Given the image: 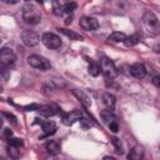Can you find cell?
<instances>
[{"label": "cell", "mask_w": 160, "mask_h": 160, "mask_svg": "<svg viewBox=\"0 0 160 160\" xmlns=\"http://www.w3.org/2000/svg\"><path fill=\"white\" fill-rule=\"evenodd\" d=\"M56 108H54V106H50V105H44V106H40L39 108V112H40V115H42V116H45V118H50V116H54L55 114H56Z\"/></svg>", "instance_id": "5bb4252c"}, {"label": "cell", "mask_w": 160, "mask_h": 160, "mask_svg": "<svg viewBox=\"0 0 160 160\" xmlns=\"http://www.w3.org/2000/svg\"><path fill=\"white\" fill-rule=\"evenodd\" d=\"M16 60V56L14 54V51L10 48H1L0 49V62L4 66H9L11 64H14Z\"/></svg>", "instance_id": "52a82bcc"}, {"label": "cell", "mask_w": 160, "mask_h": 160, "mask_svg": "<svg viewBox=\"0 0 160 160\" xmlns=\"http://www.w3.org/2000/svg\"><path fill=\"white\" fill-rule=\"evenodd\" d=\"M101 100H102V104L108 108V109H114L115 108V104H116V99L112 94L110 92H104L101 95Z\"/></svg>", "instance_id": "7c38bea8"}, {"label": "cell", "mask_w": 160, "mask_h": 160, "mask_svg": "<svg viewBox=\"0 0 160 160\" xmlns=\"http://www.w3.org/2000/svg\"><path fill=\"white\" fill-rule=\"evenodd\" d=\"M45 149L46 151L50 154V155H58L60 152V144L55 140H49L46 144H45Z\"/></svg>", "instance_id": "4fadbf2b"}, {"label": "cell", "mask_w": 160, "mask_h": 160, "mask_svg": "<svg viewBox=\"0 0 160 160\" xmlns=\"http://www.w3.org/2000/svg\"><path fill=\"white\" fill-rule=\"evenodd\" d=\"M39 108H40V105H38V104H31V105H28V106H25V109H26L28 111H34V110H39Z\"/></svg>", "instance_id": "4316f807"}, {"label": "cell", "mask_w": 160, "mask_h": 160, "mask_svg": "<svg viewBox=\"0 0 160 160\" xmlns=\"http://www.w3.org/2000/svg\"><path fill=\"white\" fill-rule=\"evenodd\" d=\"M62 9H64L65 12H72V11L76 9V4H75L74 1H70V2H68Z\"/></svg>", "instance_id": "cb8c5ba5"}, {"label": "cell", "mask_w": 160, "mask_h": 160, "mask_svg": "<svg viewBox=\"0 0 160 160\" xmlns=\"http://www.w3.org/2000/svg\"><path fill=\"white\" fill-rule=\"evenodd\" d=\"M68 1H71V0H68Z\"/></svg>", "instance_id": "e575fe53"}, {"label": "cell", "mask_w": 160, "mask_h": 160, "mask_svg": "<svg viewBox=\"0 0 160 160\" xmlns=\"http://www.w3.org/2000/svg\"><path fill=\"white\" fill-rule=\"evenodd\" d=\"M1 126H2V119L0 118V129H1Z\"/></svg>", "instance_id": "d6a6232c"}, {"label": "cell", "mask_w": 160, "mask_h": 160, "mask_svg": "<svg viewBox=\"0 0 160 160\" xmlns=\"http://www.w3.org/2000/svg\"><path fill=\"white\" fill-rule=\"evenodd\" d=\"M144 154H142V150L138 146H135L132 150H130V152L128 154V159L129 160H140L142 159Z\"/></svg>", "instance_id": "ac0fdd59"}, {"label": "cell", "mask_w": 160, "mask_h": 160, "mask_svg": "<svg viewBox=\"0 0 160 160\" xmlns=\"http://www.w3.org/2000/svg\"><path fill=\"white\" fill-rule=\"evenodd\" d=\"M9 144L11 145V146H15V148H21L22 145H24V142H22V140L21 139H19V138H9Z\"/></svg>", "instance_id": "7402d4cb"}, {"label": "cell", "mask_w": 160, "mask_h": 160, "mask_svg": "<svg viewBox=\"0 0 160 160\" xmlns=\"http://www.w3.org/2000/svg\"><path fill=\"white\" fill-rule=\"evenodd\" d=\"M41 41L48 49H59L61 46L60 38L54 32H44L41 36Z\"/></svg>", "instance_id": "5b68a950"}, {"label": "cell", "mask_w": 160, "mask_h": 160, "mask_svg": "<svg viewBox=\"0 0 160 160\" xmlns=\"http://www.w3.org/2000/svg\"><path fill=\"white\" fill-rule=\"evenodd\" d=\"M2 2H5V4H16V2H19V0H1Z\"/></svg>", "instance_id": "4dcf8cb0"}, {"label": "cell", "mask_w": 160, "mask_h": 160, "mask_svg": "<svg viewBox=\"0 0 160 160\" xmlns=\"http://www.w3.org/2000/svg\"><path fill=\"white\" fill-rule=\"evenodd\" d=\"M124 42H125V45L126 46H134V45H136L138 42H139V36L138 35H131V36H126L125 38V40H124Z\"/></svg>", "instance_id": "44dd1931"}, {"label": "cell", "mask_w": 160, "mask_h": 160, "mask_svg": "<svg viewBox=\"0 0 160 160\" xmlns=\"http://www.w3.org/2000/svg\"><path fill=\"white\" fill-rule=\"evenodd\" d=\"M66 24H71V18H69V19H66V21H65Z\"/></svg>", "instance_id": "1f68e13d"}, {"label": "cell", "mask_w": 160, "mask_h": 160, "mask_svg": "<svg viewBox=\"0 0 160 160\" xmlns=\"http://www.w3.org/2000/svg\"><path fill=\"white\" fill-rule=\"evenodd\" d=\"M0 91H1V85H0Z\"/></svg>", "instance_id": "836d02e7"}, {"label": "cell", "mask_w": 160, "mask_h": 160, "mask_svg": "<svg viewBox=\"0 0 160 160\" xmlns=\"http://www.w3.org/2000/svg\"><path fill=\"white\" fill-rule=\"evenodd\" d=\"M130 74L136 79H142L146 75V68L141 62H135L130 66Z\"/></svg>", "instance_id": "30bf717a"}, {"label": "cell", "mask_w": 160, "mask_h": 160, "mask_svg": "<svg viewBox=\"0 0 160 160\" xmlns=\"http://www.w3.org/2000/svg\"><path fill=\"white\" fill-rule=\"evenodd\" d=\"M125 38H126V35H125L124 32L114 31L112 34H110V35H109L108 40H109V41H112V42H122V41L125 40Z\"/></svg>", "instance_id": "d6986e66"}, {"label": "cell", "mask_w": 160, "mask_h": 160, "mask_svg": "<svg viewBox=\"0 0 160 160\" xmlns=\"http://www.w3.org/2000/svg\"><path fill=\"white\" fill-rule=\"evenodd\" d=\"M61 34H64L65 36H68L70 40H82V36L72 30H69V29H58Z\"/></svg>", "instance_id": "e0dca14e"}, {"label": "cell", "mask_w": 160, "mask_h": 160, "mask_svg": "<svg viewBox=\"0 0 160 160\" xmlns=\"http://www.w3.org/2000/svg\"><path fill=\"white\" fill-rule=\"evenodd\" d=\"M0 41H1V39H0Z\"/></svg>", "instance_id": "d590c367"}, {"label": "cell", "mask_w": 160, "mask_h": 160, "mask_svg": "<svg viewBox=\"0 0 160 160\" xmlns=\"http://www.w3.org/2000/svg\"><path fill=\"white\" fill-rule=\"evenodd\" d=\"M81 118V111L80 110H72L70 112H62V124L65 125H72L75 121L80 120Z\"/></svg>", "instance_id": "9c48e42d"}, {"label": "cell", "mask_w": 160, "mask_h": 160, "mask_svg": "<svg viewBox=\"0 0 160 160\" xmlns=\"http://www.w3.org/2000/svg\"><path fill=\"white\" fill-rule=\"evenodd\" d=\"M21 41L24 42V45H26L28 48H32V46H36L40 41V38L39 35L32 31V30H24L21 32Z\"/></svg>", "instance_id": "8992f818"}, {"label": "cell", "mask_w": 160, "mask_h": 160, "mask_svg": "<svg viewBox=\"0 0 160 160\" xmlns=\"http://www.w3.org/2000/svg\"><path fill=\"white\" fill-rule=\"evenodd\" d=\"M89 74L91 76H98L100 74V66H99L98 62L90 61V64H89Z\"/></svg>", "instance_id": "ffe728a7"}, {"label": "cell", "mask_w": 160, "mask_h": 160, "mask_svg": "<svg viewBox=\"0 0 160 160\" xmlns=\"http://www.w3.org/2000/svg\"><path fill=\"white\" fill-rule=\"evenodd\" d=\"M72 94L79 99V101H80L85 108H90V106H91V99H90V96H89L86 92H84L82 90L74 89V90H72Z\"/></svg>", "instance_id": "8fae6325"}, {"label": "cell", "mask_w": 160, "mask_h": 160, "mask_svg": "<svg viewBox=\"0 0 160 160\" xmlns=\"http://www.w3.org/2000/svg\"><path fill=\"white\" fill-rule=\"evenodd\" d=\"M100 71H102V74L108 78V79H114V78H116L118 76V69H116V66H115V64H114V61L112 60H110L109 58H106V56H102L101 59H100Z\"/></svg>", "instance_id": "3957f363"}, {"label": "cell", "mask_w": 160, "mask_h": 160, "mask_svg": "<svg viewBox=\"0 0 160 160\" xmlns=\"http://www.w3.org/2000/svg\"><path fill=\"white\" fill-rule=\"evenodd\" d=\"M142 24L145 30L150 34V35H158L160 31V25H159V20L155 16L154 12L151 11H145L142 15Z\"/></svg>", "instance_id": "7a4b0ae2"}, {"label": "cell", "mask_w": 160, "mask_h": 160, "mask_svg": "<svg viewBox=\"0 0 160 160\" xmlns=\"http://www.w3.org/2000/svg\"><path fill=\"white\" fill-rule=\"evenodd\" d=\"M2 115H4V116H6L8 119H11L14 122H16V118H15V116H14L11 112H2Z\"/></svg>", "instance_id": "83f0119b"}, {"label": "cell", "mask_w": 160, "mask_h": 160, "mask_svg": "<svg viewBox=\"0 0 160 160\" xmlns=\"http://www.w3.org/2000/svg\"><path fill=\"white\" fill-rule=\"evenodd\" d=\"M108 125H109V129H110L112 132H118V131H119V125H118L116 121H111V122H109Z\"/></svg>", "instance_id": "484cf974"}, {"label": "cell", "mask_w": 160, "mask_h": 160, "mask_svg": "<svg viewBox=\"0 0 160 160\" xmlns=\"http://www.w3.org/2000/svg\"><path fill=\"white\" fill-rule=\"evenodd\" d=\"M152 82H154V85H155L156 88H160V79H159V76H155V78L152 79Z\"/></svg>", "instance_id": "f1b7e54d"}, {"label": "cell", "mask_w": 160, "mask_h": 160, "mask_svg": "<svg viewBox=\"0 0 160 160\" xmlns=\"http://www.w3.org/2000/svg\"><path fill=\"white\" fill-rule=\"evenodd\" d=\"M111 141H112L114 146L116 148V151H118V152H120V154H122V152H124V150H122V145H121L120 139H118V138H112V139H111Z\"/></svg>", "instance_id": "603a6c76"}, {"label": "cell", "mask_w": 160, "mask_h": 160, "mask_svg": "<svg viewBox=\"0 0 160 160\" xmlns=\"http://www.w3.org/2000/svg\"><path fill=\"white\" fill-rule=\"evenodd\" d=\"M4 135H5L6 138H11V136H12V131H11L10 129H5V131H4Z\"/></svg>", "instance_id": "f546056e"}, {"label": "cell", "mask_w": 160, "mask_h": 160, "mask_svg": "<svg viewBox=\"0 0 160 160\" xmlns=\"http://www.w3.org/2000/svg\"><path fill=\"white\" fill-rule=\"evenodd\" d=\"M100 116H101L102 121L106 122V124H109L111 121H115V119H116L115 115H114V112H112V109H105V110H102L100 112Z\"/></svg>", "instance_id": "2e32d148"}, {"label": "cell", "mask_w": 160, "mask_h": 160, "mask_svg": "<svg viewBox=\"0 0 160 160\" xmlns=\"http://www.w3.org/2000/svg\"><path fill=\"white\" fill-rule=\"evenodd\" d=\"M21 15H22V20L29 25H35L41 21V14L39 9L31 2H28L22 6Z\"/></svg>", "instance_id": "6da1fadb"}, {"label": "cell", "mask_w": 160, "mask_h": 160, "mask_svg": "<svg viewBox=\"0 0 160 160\" xmlns=\"http://www.w3.org/2000/svg\"><path fill=\"white\" fill-rule=\"evenodd\" d=\"M16 149H18V148L10 145V148H9V155H10L11 158H18V156H19V151H18Z\"/></svg>", "instance_id": "d4e9b609"}, {"label": "cell", "mask_w": 160, "mask_h": 160, "mask_svg": "<svg viewBox=\"0 0 160 160\" xmlns=\"http://www.w3.org/2000/svg\"><path fill=\"white\" fill-rule=\"evenodd\" d=\"M28 62L30 66L39 69V70H49L51 68V64L46 58H44L41 55H36V54L30 55L28 58Z\"/></svg>", "instance_id": "277c9868"}, {"label": "cell", "mask_w": 160, "mask_h": 160, "mask_svg": "<svg viewBox=\"0 0 160 160\" xmlns=\"http://www.w3.org/2000/svg\"><path fill=\"white\" fill-rule=\"evenodd\" d=\"M79 24L86 31H94L99 28V21L95 18H90V16H82L80 19Z\"/></svg>", "instance_id": "ba28073f"}, {"label": "cell", "mask_w": 160, "mask_h": 160, "mask_svg": "<svg viewBox=\"0 0 160 160\" xmlns=\"http://www.w3.org/2000/svg\"><path fill=\"white\" fill-rule=\"evenodd\" d=\"M41 126H42V130H44V132L46 135H51V134H54L56 131V125H55L54 121H50V120L41 121Z\"/></svg>", "instance_id": "9a60e30c"}]
</instances>
